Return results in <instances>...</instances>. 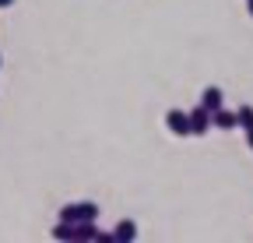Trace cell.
<instances>
[{
  "instance_id": "cell-1",
  "label": "cell",
  "mask_w": 253,
  "mask_h": 243,
  "mask_svg": "<svg viewBox=\"0 0 253 243\" xmlns=\"http://www.w3.org/2000/svg\"><path fill=\"white\" fill-rule=\"evenodd\" d=\"M99 219V204L95 201H74L60 208V222H95Z\"/></svg>"
},
{
  "instance_id": "cell-8",
  "label": "cell",
  "mask_w": 253,
  "mask_h": 243,
  "mask_svg": "<svg viewBox=\"0 0 253 243\" xmlns=\"http://www.w3.org/2000/svg\"><path fill=\"white\" fill-rule=\"evenodd\" d=\"M236 120H239V131L253 127V106H239V109H236Z\"/></svg>"
},
{
  "instance_id": "cell-10",
  "label": "cell",
  "mask_w": 253,
  "mask_h": 243,
  "mask_svg": "<svg viewBox=\"0 0 253 243\" xmlns=\"http://www.w3.org/2000/svg\"><path fill=\"white\" fill-rule=\"evenodd\" d=\"M14 4V0H0V11H4V7H11Z\"/></svg>"
},
{
  "instance_id": "cell-5",
  "label": "cell",
  "mask_w": 253,
  "mask_h": 243,
  "mask_svg": "<svg viewBox=\"0 0 253 243\" xmlns=\"http://www.w3.org/2000/svg\"><path fill=\"white\" fill-rule=\"evenodd\" d=\"M201 106H204L208 113H214V109L225 106V96H221V88H218V85H208L204 92H201Z\"/></svg>"
},
{
  "instance_id": "cell-11",
  "label": "cell",
  "mask_w": 253,
  "mask_h": 243,
  "mask_svg": "<svg viewBox=\"0 0 253 243\" xmlns=\"http://www.w3.org/2000/svg\"><path fill=\"white\" fill-rule=\"evenodd\" d=\"M246 11H250V18H253V0H246Z\"/></svg>"
},
{
  "instance_id": "cell-3",
  "label": "cell",
  "mask_w": 253,
  "mask_h": 243,
  "mask_svg": "<svg viewBox=\"0 0 253 243\" xmlns=\"http://www.w3.org/2000/svg\"><path fill=\"white\" fill-rule=\"evenodd\" d=\"M208 131H211V113H208L204 106H194V109H190V134L201 138V134H208Z\"/></svg>"
},
{
  "instance_id": "cell-12",
  "label": "cell",
  "mask_w": 253,
  "mask_h": 243,
  "mask_svg": "<svg viewBox=\"0 0 253 243\" xmlns=\"http://www.w3.org/2000/svg\"><path fill=\"white\" fill-rule=\"evenodd\" d=\"M0 64H4V56H0Z\"/></svg>"
},
{
  "instance_id": "cell-4",
  "label": "cell",
  "mask_w": 253,
  "mask_h": 243,
  "mask_svg": "<svg viewBox=\"0 0 253 243\" xmlns=\"http://www.w3.org/2000/svg\"><path fill=\"white\" fill-rule=\"evenodd\" d=\"M211 127H218V131H236V127H239V120H236V113H232V109L221 106V109H214V113H211Z\"/></svg>"
},
{
  "instance_id": "cell-2",
  "label": "cell",
  "mask_w": 253,
  "mask_h": 243,
  "mask_svg": "<svg viewBox=\"0 0 253 243\" xmlns=\"http://www.w3.org/2000/svg\"><path fill=\"white\" fill-rule=\"evenodd\" d=\"M166 127H169L176 138H190V113H183V109H169V113H166Z\"/></svg>"
},
{
  "instance_id": "cell-6",
  "label": "cell",
  "mask_w": 253,
  "mask_h": 243,
  "mask_svg": "<svg viewBox=\"0 0 253 243\" xmlns=\"http://www.w3.org/2000/svg\"><path fill=\"white\" fill-rule=\"evenodd\" d=\"M113 240H116V243H130V240H137V226H134L130 219L116 222V229H113Z\"/></svg>"
},
{
  "instance_id": "cell-7",
  "label": "cell",
  "mask_w": 253,
  "mask_h": 243,
  "mask_svg": "<svg viewBox=\"0 0 253 243\" xmlns=\"http://www.w3.org/2000/svg\"><path fill=\"white\" fill-rule=\"evenodd\" d=\"M53 236H56V240H71V243H74V222H56V226H53Z\"/></svg>"
},
{
  "instance_id": "cell-9",
  "label": "cell",
  "mask_w": 253,
  "mask_h": 243,
  "mask_svg": "<svg viewBox=\"0 0 253 243\" xmlns=\"http://www.w3.org/2000/svg\"><path fill=\"white\" fill-rule=\"evenodd\" d=\"M246 145H250V151H253V127H246Z\"/></svg>"
}]
</instances>
